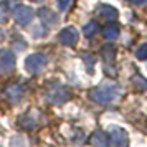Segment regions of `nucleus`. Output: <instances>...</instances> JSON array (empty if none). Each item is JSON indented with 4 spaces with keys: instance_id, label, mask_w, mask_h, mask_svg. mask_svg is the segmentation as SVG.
Masks as SVG:
<instances>
[{
    "instance_id": "f257e3e1",
    "label": "nucleus",
    "mask_w": 147,
    "mask_h": 147,
    "mask_svg": "<svg viewBox=\"0 0 147 147\" xmlns=\"http://www.w3.org/2000/svg\"><path fill=\"white\" fill-rule=\"evenodd\" d=\"M121 93V86L116 83H102L99 86L93 88L89 91V98L98 104H109L113 102Z\"/></svg>"
},
{
    "instance_id": "f03ea898",
    "label": "nucleus",
    "mask_w": 147,
    "mask_h": 147,
    "mask_svg": "<svg viewBox=\"0 0 147 147\" xmlns=\"http://www.w3.org/2000/svg\"><path fill=\"white\" fill-rule=\"evenodd\" d=\"M45 96H47V99L50 102H53V104H63L65 101L69 99V91H68L66 86H63L61 83H50L45 89Z\"/></svg>"
},
{
    "instance_id": "7ed1b4c3",
    "label": "nucleus",
    "mask_w": 147,
    "mask_h": 147,
    "mask_svg": "<svg viewBox=\"0 0 147 147\" xmlns=\"http://www.w3.org/2000/svg\"><path fill=\"white\" fill-rule=\"evenodd\" d=\"M109 147H129V136L119 126H111L107 131Z\"/></svg>"
},
{
    "instance_id": "20e7f679",
    "label": "nucleus",
    "mask_w": 147,
    "mask_h": 147,
    "mask_svg": "<svg viewBox=\"0 0 147 147\" xmlns=\"http://www.w3.org/2000/svg\"><path fill=\"white\" fill-rule=\"evenodd\" d=\"M45 65H47V56L43 53H33L30 56H27V60H25V69L30 74L40 73L45 68Z\"/></svg>"
},
{
    "instance_id": "39448f33",
    "label": "nucleus",
    "mask_w": 147,
    "mask_h": 147,
    "mask_svg": "<svg viewBox=\"0 0 147 147\" xmlns=\"http://www.w3.org/2000/svg\"><path fill=\"white\" fill-rule=\"evenodd\" d=\"M13 18L15 22L18 23V25H28L32 18H33V10L30 7H25V5H20V7H17L13 10Z\"/></svg>"
},
{
    "instance_id": "423d86ee",
    "label": "nucleus",
    "mask_w": 147,
    "mask_h": 147,
    "mask_svg": "<svg viewBox=\"0 0 147 147\" xmlns=\"http://www.w3.org/2000/svg\"><path fill=\"white\" fill-rule=\"evenodd\" d=\"M78 40V30L74 27H66L58 33V41L65 47H71Z\"/></svg>"
},
{
    "instance_id": "0eeeda50",
    "label": "nucleus",
    "mask_w": 147,
    "mask_h": 147,
    "mask_svg": "<svg viewBox=\"0 0 147 147\" xmlns=\"http://www.w3.org/2000/svg\"><path fill=\"white\" fill-rule=\"evenodd\" d=\"M3 96H5V99L8 102H12V104H17V102H20L22 98H23V88L20 84H8L5 89H3Z\"/></svg>"
},
{
    "instance_id": "6e6552de",
    "label": "nucleus",
    "mask_w": 147,
    "mask_h": 147,
    "mask_svg": "<svg viewBox=\"0 0 147 147\" xmlns=\"http://www.w3.org/2000/svg\"><path fill=\"white\" fill-rule=\"evenodd\" d=\"M15 66V55L7 50V48H3V50H0V69L2 71H12Z\"/></svg>"
},
{
    "instance_id": "1a4fd4ad",
    "label": "nucleus",
    "mask_w": 147,
    "mask_h": 147,
    "mask_svg": "<svg viewBox=\"0 0 147 147\" xmlns=\"http://www.w3.org/2000/svg\"><path fill=\"white\" fill-rule=\"evenodd\" d=\"M96 13L107 22H114L117 18V10L114 7H111V5H107V3H101L99 7L96 8Z\"/></svg>"
},
{
    "instance_id": "9d476101",
    "label": "nucleus",
    "mask_w": 147,
    "mask_h": 147,
    "mask_svg": "<svg viewBox=\"0 0 147 147\" xmlns=\"http://www.w3.org/2000/svg\"><path fill=\"white\" fill-rule=\"evenodd\" d=\"M101 56L104 60V66H106V71H107L109 65L111 66L114 65V56H116V50H114V47L111 43H107V45H104V47L101 48Z\"/></svg>"
},
{
    "instance_id": "9b49d317",
    "label": "nucleus",
    "mask_w": 147,
    "mask_h": 147,
    "mask_svg": "<svg viewBox=\"0 0 147 147\" xmlns=\"http://www.w3.org/2000/svg\"><path fill=\"white\" fill-rule=\"evenodd\" d=\"M91 146L93 147H109V139H107V134L102 131H94L91 136Z\"/></svg>"
},
{
    "instance_id": "f8f14e48",
    "label": "nucleus",
    "mask_w": 147,
    "mask_h": 147,
    "mask_svg": "<svg viewBox=\"0 0 147 147\" xmlns=\"http://www.w3.org/2000/svg\"><path fill=\"white\" fill-rule=\"evenodd\" d=\"M40 20L47 25V27H51V25H55L56 22H58V17H56V13H55L53 10H50V8L47 7H43L40 8Z\"/></svg>"
},
{
    "instance_id": "ddd939ff",
    "label": "nucleus",
    "mask_w": 147,
    "mask_h": 147,
    "mask_svg": "<svg viewBox=\"0 0 147 147\" xmlns=\"http://www.w3.org/2000/svg\"><path fill=\"white\" fill-rule=\"evenodd\" d=\"M102 35L106 40H116L119 36V25L114 22H107L106 27L102 28Z\"/></svg>"
},
{
    "instance_id": "4468645a",
    "label": "nucleus",
    "mask_w": 147,
    "mask_h": 147,
    "mask_svg": "<svg viewBox=\"0 0 147 147\" xmlns=\"http://www.w3.org/2000/svg\"><path fill=\"white\" fill-rule=\"evenodd\" d=\"M131 83H132V88L137 91V93L147 91V80L142 76V74H134L132 78H131Z\"/></svg>"
},
{
    "instance_id": "2eb2a0df",
    "label": "nucleus",
    "mask_w": 147,
    "mask_h": 147,
    "mask_svg": "<svg viewBox=\"0 0 147 147\" xmlns=\"http://www.w3.org/2000/svg\"><path fill=\"white\" fill-rule=\"evenodd\" d=\"M98 23L94 20H91V22H88L86 25H84V28H83V33H84V36L86 38H91V36H94L96 35V32H98Z\"/></svg>"
},
{
    "instance_id": "dca6fc26",
    "label": "nucleus",
    "mask_w": 147,
    "mask_h": 147,
    "mask_svg": "<svg viewBox=\"0 0 147 147\" xmlns=\"http://www.w3.org/2000/svg\"><path fill=\"white\" fill-rule=\"evenodd\" d=\"M10 17V7H8L7 2H2L0 3V23H5Z\"/></svg>"
},
{
    "instance_id": "f3484780",
    "label": "nucleus",
    "mask_w": 147,
    "mask_h": 147,
    "mask_svg": "<svg viewBox=\"0 0 147 147\" xmlns=\"http://www.w3.org/2000/svg\"><path fill=\"white\" fill-rule=\"evenodd\" d=\"M136 58L137 60H147V41L142 43L140 47H137V50H136Z\"/></svg>"
},
{
    "instance_id": "a211bd4d",
    "label": "nucleus",
    "mask_w": 147,
    "mask_h": 147,
    "mask_svg": "<svg viewBox=\"0 0 147 147\" xmlns=\"http://www.w3.org/2000/svg\"><path fill=\"white\" fill-rule=\"evenodd\" d=\"M56 3H58V8L61 12H66L69 5H71V0H56Z\"/></svg>"
},
{
    "instance_id": "6ab92c4d",
    "label": "nucleus",
    "mask_w": 147,
    "mask_h": 147,
    "mask_svg": "<svg viewBox=\"0 0 147 147\" xmlns=\"http://www.w3.org/2000/svg\"><path fill=\"white\" fill-rule=\"evenodd\" d=\"M83 60H84V61L88 63V71H89V73H93V65H94V60H93V58H89L88 55L84 56V58H83Z\"/></svg>"
},
{
    "instance_id": "aec40b11",
    "label": "nucleus",
    "mask_w": 147,
    "mask_h": 147,
    "mask_svg": "<svg viewBox=\"0 0 147 147\" xmlns=\"http://www.w3.org/2000/svg\"><path fill=\"white\" fill-rule=\"evenodd\" d=\"M129 3H132V5H139V7H144L147 5V0H127Z\"/></svg>"
}]
</instances>
